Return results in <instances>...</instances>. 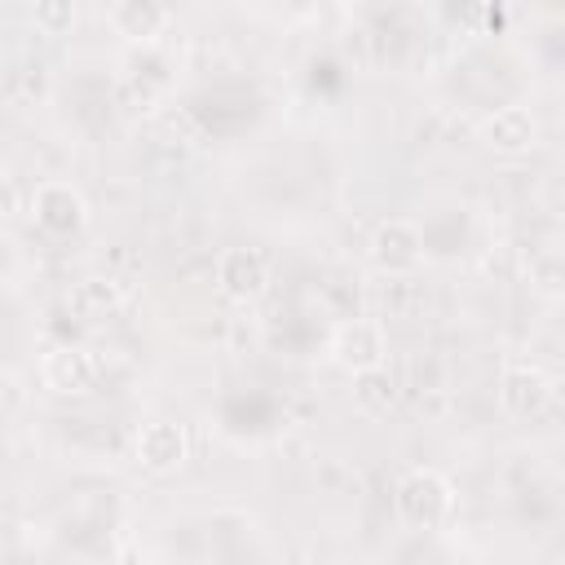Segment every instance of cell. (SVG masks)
<instances>
[{
    "label": "cell",
    "instance_id": "obj_1",
    "mask_svg": "<svg viewBox=\"0 0 565 565\" xmlns=\"http://www.w3.org/2000/svg\"><path fill=\"white\" fill-rule=\"evenodd\" d=\"M393 508L411 530H433L450 516L455 490L437 468H406L393 486Z\"/></svg>",
    "mask_w": 565,
    "mask_h": 565
},
{
    "label": "cell",
    "instance_id": "obj_2",
    "mask_svg": "<svg viewBox=\"0 0 565 565\" xmlns=\"http://www.w3.org/2000/svg\"><path fill=\"white\" fill-rule=\"evenodd\" d=\"M331 353L344 371L353 375H366V371H384V358H388V335L375 318H349L335 327V340H331Z\"/></svg>",
    "mask_w": 565,
    "mask_h": 565
},
{
    "label": "cell",
    "instance_id": "obj_3",
    "mask_svg": "<svg viewBox=\"0 0 565 565\" xmlns=\"http://www.w3.org/2000/svg\"><path fill=\"white\" fill-rule=\"evenodd\" d=\"M31 216H35V225H40L44 234L71 238V234L84 230L88 203H84V194H79L75 185H66V181H44V185H35V194H31Z\"/></svg>",
    "mask_w": 565,
    "mask_h": 565
},
{
    "label": "cell",
    "instance_id": "obj_4",
    "mask_svg": "<svg viewBox=\"0 0 565 565\" xmlns=\"http://www.w3.org/2000/svg\"><path fill=\"white\" fill-rule=\"evenodd\" d=\"M265 282H269V260L260 247H225L216 256V291L225 300L247 305L265 291Z\"/></svg>",
    "mask_w": 565,
    "mask_h": 565
},
{
    "label": "cell",
    "instance_id": "obj_5",
    "mask_svg": "<svg viewBox=\"0 0 565 565\" xmlns=\"http://www.w3.org/2000/svg\"><path fill=\"white\" fill-rule=\"evenodd\" d=\"M190 455V437L181 424L172 419H154V424H141L137 437H132V459L146 468V472H172L181 468Z\"/></svg>",
    "mask_w": 565,
    "mask_h": 565
},
{
    "label": "cell",
    "instance_id": "obj_6",
    "mask_svg": "<svg viewBox=\"0 0 565 565\" xmlns=\"http://www.w3.org/2000/svg\"><path fill=\"white\" fill-rule=\"evenodd\" d=\"M419 256H424V238H419V230L411 221L388 216V221L375 225V234H371V260H375V269H384V274H411L419 265Z\"/></svg>",
    "mask_w": 565,
    "mask_h": 565
},
{
    "label": "cell",
    "instance_id": "obj_7",
    "mask_svg": "<svg viewBox=\"0 0 565 565\" xmlns=\"http://www.w3.org/2000/svg\"><path fill=\"white\" fill-rule=\"evenodd\" d=\"M552 402V375L534 362H508L499 375V406L508 415H539Z\"/></svg>",
    "mask_w": 565,
    "mask_h": 565
},
{
    "label": "cell",
    "instance_id": "obj_8",
    "mask_svg": "<svg viewBox=\"0 0 565 565\" xmlns=\"http://www.w3.org/2000/svg\"><path fill=\"white\" fill-rule=\"evenodd\" d=\"M44 384L62 397H84L93 384H97V358L84 349V344H57L44 353V366H40Z\"/></svg>",
    "mask_w": 565,
    "mask_h": 565
},
{
    "label": "cell",
    "instance_id": "obj_9",
    "mask_svg": "<svg viewBox=\"0 0 565 565\" xmlns=\"http://www.w3.org/2000/svg\"><path fill=\"white\" fill-rule=\"evenodd\" d=\"M481 141L494 154H525L539 141V124L525 106H499L494 115L481 119Z\"/></svg>",
    "mask_w": 565,
    "mask_h": 565
},
{
    "label": "cell",
    "instance_id": "obj_10",
    "mask_svg": "<svg viewBox=\"0 0 565 565\" xmlns=\"http://www.w3.org/2000/svg\"><path fill=\"white\" fill-rule=\"evenodd\" d=\"M110 26L119 31V35H128V40H150V35H159L163 26H168V4H159V0H115L110 4Z\"/></svg>",
    "mask_w": 565,
    "mask_h": 565
},
{
    "label": "cell",
    "instance_id": "obj_11",
    "mask_svg": "<svg viewBox=\"0 0 565 565\" xmlns=\"http://www.w3.org/2000/svg\"><path fill=\"white\" fill-rule=\"evenodd\" d=\"M124 305V287L115 282V278H84V282H75V291H71V309L79 313V318H110L115 309Z\"/></svg>",
    "mask_w": 565,
    "mask_h": 565
},
{
    "label": "cell",
    "instance_id": "obj_12",
    "mask_svg": "<svg viewBox=\"0 0 565 565\" xmlns=\"http://www.w3.org/2000/svg\"><path fill=\"white\" fill-rule=\"evenodd\" d=\"M31 18H35V26H40L44 35H62V31H71V22H75V4H71V0H35Z\"/></svg>",
    "mask_w": 565,
    "mask_h": 565
},
{
    "label": "cell",
    "instance_id": "obj_13",
    "mask_svg": "<svg viewBox=\"0 0 565 565\" xmlns=\"http://www.w3.org/2000/svg\"><path fill=\"white\" fill-rule=\"evenodd\" d=\"M530 282H539L543 291L565 287V256H561V252H539V256L530 260Z\"/></svg>",
    "mask_w": 565,
    "mask_h": 565
},
{
    "label": "cell",
    "instance_id": "obj_14",
    "mask_svg": "<svg viewBox=\"0 0 565 565\" xmlns=\"http://www.w3.org/2000/svg\"><path fill=\"white\" fill-rule=\"evenodd\" d=\"M358 402L371 406V411L388 406V402H393V380H388L384 371H366V375H358Z\"/></svg>",
    "mask_w": 565,
    "mask_h": 565
}]
</instances>
